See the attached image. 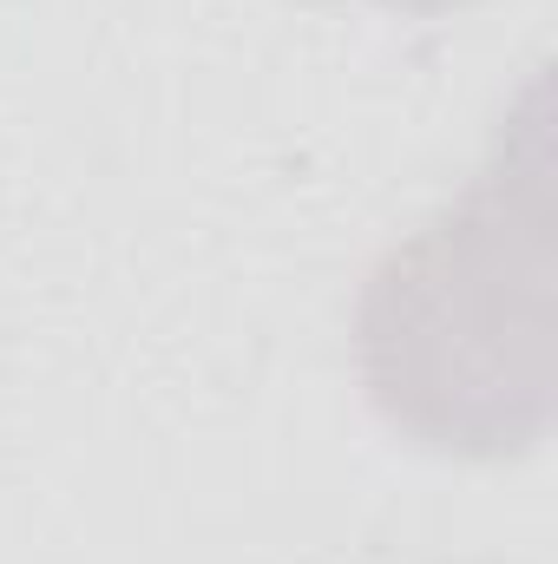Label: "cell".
Here are the masks:
<instances>
[{"label":"cell","mask_w":558,"mask_h":564,"mask_svg":"<svg viewBox=\"0 0 558 564\" xmlns=\"http://www.w3.org/2000/svg\"><path fill=\"white\" fill-rule=\"evenodd\" d=\"M552 106L533 73L480 171L388 243L355 295L368 408L433 459L506 466L546 446L558 408Z\"/></svg>","instance_id":"obj_1"},{"label":"cell","mask_w":558,"mask_h":564,"mask_svg":"<svg viewBox=\"0 0 558 564\" xmlns=\"http://www.w3.org/2000/svg\"><path fill=\"white\" fill-rule=\"evenodd\" d=\"M329 7H382V13H420V20H433V13H460V7H480V0H329Z\"/></svg>","instance_id":"obj_2"}]
</instances>
